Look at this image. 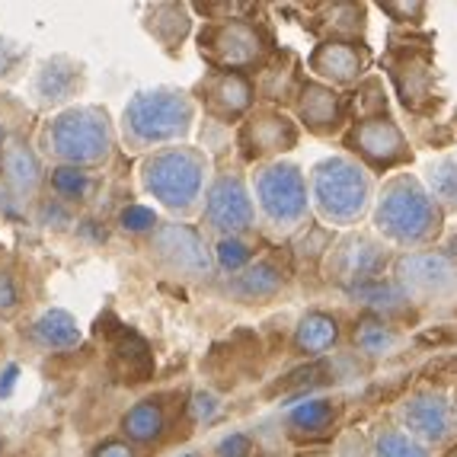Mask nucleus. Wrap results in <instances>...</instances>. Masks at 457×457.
<instances>
[{"label": "nucleus", "instance_id": "nucleus-1", "mask_svg": "<svg viewBox=\"0 0 457 457\" xmlns=\"http://www.w3.org/2000/svg\"><path fill=\"white\" fill-rule=\"evenodd\" d=\"M112 125L106 109L74 106L58 112L46 129V147L64 167H93L112 154Z\"/></svg>", "mask_w": 457, "mask_h": 457}, {"label": "nucleus", "instance_id": "nucleus-2", "mask_svg": "<svg viewBox=\"0 0 457 457\" xmlns=\"http://www.w3.org/2000/svg\"><path fill=\"white\" fill-rule=\"evenodd\" d=\"M195 106L186 93L145 90L125 106V137L135 147H157L189 135Z\"/></svg>", "mask_w": 457, "mask_h": 457}, {"label": "nucleus", "instance_id": "nucleus-3", "mask_svg": "<svg viewBox=\"0 0 457 457\" xmlns=\"http://www.w3.org/2000/svg\"><path fill=\"white\" fill-rule=\"evenodd\" d=\"M205 157L192 147H163L151 154L141 167V183L161 205L189 212L205 186Z\"/></svg>", "mask_w": 457, "mask_h": 457}, {"label": "nucleus", "instance_id": "nucleus-4", "mask_svg": "<svg viewBox=\"0 0 457 457\" xmlns=\"http://www.w3.org/2000/svg\"><path fill=\"white\" fill-rule=\"evenodd\" d=\"M368 176L349 161H323L313 170V202L327 221L352 224L368 205Z\"/></svg>", "mask_w": 457, "mask_h": 457}, {"label": "nucleus", "instance_id": "nucleus-5", "mask_svg": "<svg viewBox=\"0 0 457 457\" xmlns=\"http://www.w3.org/2000/svg\"><path fill=\"white\" fill-rule=\"evenodd\" d=\"M378 224L387 237L400 240V244H416L438 230V212H432L428 198L420 192V186L396 179L387 186L378 205Z\"/></svg>", "mask_w": 457, "mask_h": 457}, {"label": "nucleus", "instance_id": "nucleus-6", "mask_svg": "<svg viewBox=\"0 0 457 457\" xmlns=\"http://www.w3.org/2000/svg\"><path fill=\"white\" fill-rule=\"evenodd\" d=\"M256 195L266 218L278 228L297 224L307 214V183L301 170L291 163H272L256 179Z\"/></svg>", "mask_w": 457, "mask_h": 457}, {"label": "nucleus", "instance_id": "nucleus-7", "mask_svg": "<svg viewBox=\"0 0 457 457\" xmlns=\"http://www.w3.org/2000/svg\"><path fill=\"white\" fill-rule=\"evenodd\" d=\"M151 253L170 272L189 275V278L212 272V256H208L205 240L189 224H154Z\"/></svg>", "mask_w": 457, "mask_h": 457}, {"label": "nucleus", "instance_id": "nucleus-8", "mask_svg": "<svg viewBox=\"0 0 457 457\" xmlns=\"http://www.w3.org/2000/svg\"><path fill=\"white\" fill-rule=\"evenodd\" d=\"M80 87H84V64L68 54H54L42 62L29 80L32 99L38 106H62L80 93Z\"/></svg>", "mask_w": 457, "mask_h": 457}, {"label": "nucleus", "instance_id": "nucleus-9", "mask_svg": "<svg viewBox=\"0 0 457 457\" xmlns=\"http://www.w3.org/2000/svg\"><path fill=\"white\" fill-rule=\"evenodd\" d=\"M205 218L212 228L230 230V234H240L253 224V202L237 176H221L212 186L205 202Z\"/></svg>", "mask_w": 457, "mask_h": 457}, {"label": "nucleus", "instance_id": "nucleus-10", "mask_svg": "<svg viewBox=\"0 0 457 457\" xmlns=\"http://www.w3.org/2000/svg\"><path fill=\"white\" fill-rule=\"evenodd\" d=\"M212 54L214 62L224 68H246L262 58V36L250 23H228L212 36Z\"/></svg>", "mask_w": 457, "mask_h": 457}, {"label": "nucleus", "instance_id": "nucleus-11", "mask_svg": "<svg viewBox=\"0 0 457 457\" xmlns=\"http://www.w3.org/2000/svg\"><path fill=\"white\" fill-rule=\"evenodd\" d=\"M355 151H361L374 167H394L396 161H403V137L396 131V125L390 119H368L355 129L352 135Z\"/></svg>", "mask_w": 457, "mask_h": 457}, {"label": "nucleus", "instance_id": "nucleus-12", "mask_svg": "<svg viewBox=\"0 0 457 457\" xmlns=\"http://www.w3.org/2000/svg\"><path fill=\"white\" fill-rule=\"evenodd\" d=\"M381 262H384L381 250H378L371 240H365V237L355 240V237H352V240H345V244L333 253V266L329 269H333L336 278H343V282L365 285L381 272Z\"/></svg>", "mask_w": 457, "mask_h": 457}, {"label": "nucleus", "instance_id": "nucleus-13", "mask_svg": "<svg viewBox=\"0 0 457 457\" xmlns=\"http://www.w3.org/2000/svg\"><path fill=\"white\" fill-rule=\"evenodd\" d=\"M365 62H368L365 48H355L352 42H327L311 58V68L317 74L336 80V84H352L365 71Z\"/></svg>", "mask_w": 457, "mask_h": 457}, {"label": "nucleus", "instance_id": "nucleus-14", "mask_svg": "<svg viewBox=\"0 0 457 457\" xmlns=\"http://www.w3.org/2000/svg\"><path fill=\"white\" fill-rule=\"evenodd\" d=\"M112 371L119 381L125 384H141L151 378L154 371V359L147 343L131 329H122L119 339L112 343Z\"/></svg>", "mask_w": 457, "mask_h": 457}, {"label": "nucleus", "instance_id": "nucleus-15", "mask_svg": "<svg viewBox=\"0 0 457 457\" xmlns=\"http://www.w3.org/2000/svg\"><path fill=\"white\" fill-rule=\"evenodd\" d=\"M0 170H4V179L16 195H32L42 179V167H38V157L29 151V145L23 141H10L0 151Z\"/></svg>", "mask_w": 457, "mask_h": 457}, {"label": "nucleus", "instance_id": "nucleus-16", "mask_svg": "<svg viewBox=\"0 0 457 457\" xmlns=\"http://www.w3.org/2000/svg\"><path fill=\"white\" fill-rule=\"evenodd\" d=\"M295 141H297L295 125L285 115H256L244 129V145L250 147V154L288 151Z\"/></svg>", "mask_w": 457, "mask_h": 457}, {"label": "nucleus", "instance_id": "nucleus-17", "mask_svg": "<svg viewBox=\"0 0 457 457\" xmlns=\"http://www.w3.org/2000/svg\"><path fill=\"white\" fill-rule=\"evenodd\" d=\"M205 96L212 112L230 119L250 106V84L240 74H218L205 84Z\"/></svg>", "mask_w": 457, "mask_h": 457}, {"label": "nucleus", "instance_id": "nucleus-18", "mask_svg": "<svg viewBox=\"0 0 457 457\" xmlns=\"http://www.w3.org/2000/svg\"><path fill=\"white\" fill-rule=\"evenodd\" d=\"M339 410L333 406V400H307V403H297L288 412V432L295 438H320L333 428Z\"/></svg>", "mask_w": 457, "mask_h": 457}, {"label": "nucleus", "instance_id": "nucleus-19", "mask_svg": "<svg viewBox=\"0 0 457 457\" xmlns=\"http://www.w3.org/2000/svg\"><path fill=\"white\" fill-rule=\"evenodd\" d=\"M167 428V416L157 400H141L122 416V435L135 445H151L157 442Z\"/></svg>", "mask_w": 457, "mask_h": 457}, {"label": "nucleus", "instance_id": "nucleus-20", "mask_svg": "<svg viewBox=\"0 0 457 457\" xmlns=\"http://www.w3.org/2000/svg\"><path fill=\"white\" fill-rule=\"evenodd\" d=\"M301 119L311 131H333L339 125V96L320 84L301 90Z\"/></svg>", "mask_w": 457, "mask_h": 457}, {"label": "nucleus", "instance_id": "nucleus-21", "mask_svg": "<svg viewBox=\"0 0 457 457\" xmlns=\"http://www.w3.org/2000/svg\"><path fill=\"white\" fill-rule=\"evenodd\" d=\"M32 339L42 349H74L80 345V327L68 311H46L32 323Z\"/></svg>", "mask_w": 457, "mask_h": 457}, {"label": "nucleus", "instance_id": "nucleus-22", "mask_svg": "<svg viewBox=\"0 0 457 457\" xmlns=\"http://www.w3.org/2000/svg\"><path fill=\"white\" fill-rule=\"evenodd\" d=\"M406 426L426 438H442L448 432V406L442 396L422 394L406 406Z\"/></svg>", "mask_w": 457, "mask_h": 457}, {"label": "nucleus", "instance_id": "nucleus-23", "mask_svg": "<svg viewBox=\"0 0 457 457\" xmlns=\"http://www.w3.org/2000/svg\"><path fill=\"white\" fill-rule=\"evenodd\" d=\"M336 336H339V327H336L333 317H327V313H307L304 320H301V327H297V349L304 352V355H320V352H327L329 345L336 343Z\"/></svg>", "mask_w": 457, "mask_h": 457}, {"label": "nucleus", "instance_id": "nucleus-24", "mask_svg": "<svg viewBox=\"0 0 457 457\" xmlns=\"http://www.w3.org/2000/svg\"><path fill=\"white\" fill-rule=\"evenodd\" d=\"M451 269L445 260L438 256H412V260L403 262V282L412 285V288H426V291H438L451 282Z\"/></svg>", "mask_w": 457, "mask_h": 457}, {"label": "nucleus", "instance_id": "nucleus-25", "mask_svg": "<svg viewBox=\"0 0 457 457\" xmlns=\"http://www.w3.org/2000/svg\"><path fill=\"white\" fill-rule=\"evenodd\" d=\"M278 288H282V272H278L275 266H269V262H256V266H250L234 282V291L237 295H244L246 301L272 297Z\"/></svg>", "mask_w": 457, "mask_h": 457}, {"label": "nucleus", "instance_id": "nucleus-26", "mask_svg": "<svg viewBox=\"0 0 457 457\" xmlns=\"http://www.w3.org/2000/svg\"><path fill=\"white\" fill-rule=\"evenodd\" d=\"M355 339H359L361 352H368V355H384V352L396 343L394 329L384 327V323H365V327L355 333Z\"/></svg>", "mask_w": 457, "mask_h": 457}, {"label": "nucleus", "instance_id": "nucleus-27", "mask_svg": "<svg viewBox=\"0 0 457 457\" xmlns=\"http://www.w3.org/2000/svg\"><path fill=\"white\" fill-rule=\"evenodd\" d=\"M52 186L62 195L68 198H80L87 189H90V176L84 173V170H74V167H58L52 173Z\"/></svg>", "mask_w": 457, "mask_h": 457}, {"label": "nucleus", "instance_id": "nucleus-28", "mask_svg": "<svg viewBox=\"0 0 457 457\" xmlns=\"http://www.w3.org/2000/svg\"><path fill=\"white\" fill-rule=\"evenodd\" d=\"M378 457H426V451L416 448V445L400 432H387L378 438V448H374Z\"/></svg>", "mask_w": 457, "mask_h": 457}, {"label": "nucleus", "instance_id": "nucleus-29", "mask_svg": "<svg viewBox=\"0 0 457 457\" xmlns=\"http://www.w3.org/2000/svg\"><path fill=\"white\" fill-rule=\"evenodd\" d=\"M26 48L10 42V38H0V77H13L16 68L23 64Z\"/></svg>", "mask_w": 457, "mask_h": 457}, {"label": "nucleus", "instance_id": "nucleus-30", "mask_svg": "<svg viewBox=\"0 0 457 457\" xmlns=\"http://www.w3.org/2000/svg\"><path fill=\"white\" fill-rule=\"evenodd\" d=\"M16 307H20V285L10 272H0V317H10Z\"/></svg>", "mask_w": 457, "mask_h": 457}, {"label": "nucleus", "instance_id": "nucleus-31", "mask_svg": "<svg viewBox=\"0 0 457 457\" xmlns=\"http://www.w3.org/2000/svg\"><path fill=\"white\" fill-rule=\"evenodd\" d=\"M214 454L218 457H246L250 454V438H246L244 432L224 435L221 442H218V448H214Z\"/></svg>", "mask_w": 457, "mask_h": 457}, {"label": "nucleus", "instance_id": "nucleus-32", "mask_svg": "<svg viewBox=\"0 0 457 457\" xmlns=\"http://www.w3.org/2000/svg\"><path fill=\"white\" fill-rule=\"evenodd\" d=\"M218 256H221L224 269H240L246 260H250V250H246L244 244H237V240H221V246H218Z\"/></svg>", "mask_w": 457, "mask_h": 457}, {"label": "nucleus", "instance_id": "nucleus-33", "mask_svg": "<svg viewBox=\"0 0 457 457\" xmlns=\"http://www.w3.org/2000/svg\"><path fill=\"white\" fill-rule=\"evenodd\" d=\"M122 224L129 230H154V224H157V218H154L151 208H141V205H131L122 212Z\"/></svg>", "mask_w": 457, "mask_h": 457}, {"label": "nucleus", "instance_id": "nucleus-34", "mask_svg": "<svg viewBox=\"0 0 457 457\" xmlns=\"http://www.w3.org/2000/svg\"><path fill=\"white\" fill-rule=\"evenodd\" d=\"M93 457H141V454L129 442H122V438H109V442L93 448Z\"/></svg>", "mask_w": 457, "mask_h": 457}, {"label": "nucleus", "instance_id": "nucleus-35", "mask_svg": "<svg viewBox=\"0 0 457 457\" xmlns=\"http://www.w3.org/2000/svg\"><path fill=\"white\" fill-rule=\"evenodd\" d=\"M192 410H195V420H208L214 410H218V403H214V396L208 394H198L195 403H192Z\"/></svg>", "mask_w": 457, "mask_h": 457}, {"label": "nucleus", "instance_id": "nucleus-36", "mask_svg": "<svg viewBox=\"0 0 457 457\" xmlns=\"http://www.w3.org/2000/svg\"><path fill=\"white\" fill-rule=\"evenodd\" d=\"M16 374H20V368H16V365H10L7 371H4V384H0V396H7L10 390H13V384H16Z\"/></svg>", "mask_w": 457, "mask_h": 457}, {"label": "nucleus", "instance_id": "nucleus-37", "mask_svg": "<svg viewBox=\"0 0 457 457\" xmlns=\"http://www.w3.org/2000/svg\"><path fill=\"white\" fill-rule=\"evenodd\" d=\"M4 145H7V131H4V125H0V151H4Z\"/></svg>", "mask_w": 457, "mask_h": 457}, {"label": "nucleus", "instance_id": "nucleus-38", "mask_svg": "<svg viewBox=\"0 0 457 457\" xmlns=\"http://www.w3.org/2000/svg\"><path fill=\"white\" fill-rule=\"evenodd\" d=\"M179 457H202V454H198V451H189V454H179Z\"/></svg>", "mask_w": 457, "mask_h": 457}, {"label": "nucleus", "instance_id": "nucleus-39", "mask_svg": "<svg viewBox=\"0 0 457 457\" xmlns=\"http://www.w3.org/2000/svg\"><path fill=\"white\" fill-rule=\"evenodd\" d=\"M0 451H4V442H0Z\"/></svg>", "mask_w": 457, "mask_h": 457}]
</instances>
